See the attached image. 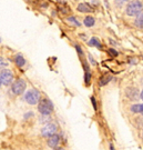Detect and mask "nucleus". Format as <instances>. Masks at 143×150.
I'll return each instance as SVG.
<instances>
[{
  "label": "nucleus",
  "mask_w": 143,
  "mask_h": 150,
  "mask_svg": "<svg viewBox=\"0 0 143 150\" xmlns=\"http://www.w3.org/2000/svg\"><path fill=\"white\" fill-rule=\"evenodd\" d=\"M143 10V5L140 0H131L125 8V13L129 17L138 16Z\"/></svg>",
  "instance_id": "obj_1"
},
{
  "label": "nucleus",
  "mask_w": 143,
  "mask_h": 150,
  "mask_svg": "<svg viewBox=\"0 0 143 150\" xmlns=\"http://www.w3.org/2000/svg\"><path fill=\"white\" fill-rule=\"evenodd\" d=\"M38 110L42 116H49L53 111V103L48 98L40 99L38 102Z\"/></svg>",
  "instance_id": "obj_2"
},
{
  "label": "nucleus",
  "mask_w": 143,
  "mask_h": 150,
  "mask_svg": "<svg viewBox=\"0 0 143 150\" xmlns=\"http://www.w3.org/2000/svg\"><path fill=\"white\" fill-rule=\"evenodd\" d=\"M25 100H26L27 103H29L31 106L37 105L38 102H39V100H40V92L37 89H30V90H28L25 93Z\"/></svg>",
  "instance_id": "obj_3"
},
{
  "label": "nucleus",
  "mask_w": 143,
  "mask_h": 150,
  "mask_svg": "<svg viewBox=\"0 0 143 150\" xmlns=\"http://www.w3.org/2000/svg\"><path fill=\"white\" fill-rule=\"evenodd\" d=\"M26 87H27V83L23 79H17V80L13 81L12 85H11V91H12L15 95L19 96V95H22V93L25 92Z\"/></svg>",
  "instance_id": "obj_4"
},
{
  "label": "nucleus",
  "mask_w": 143,
  "mask_h": 150,
  "mask_svg": "<svg viewBox=\"0 0 143 150\" xmlns=\"http://www.w3.org/2000/svg\"><path fill=\"white\" fill-rule=\"evenodd\" d=\"M0 81H1V85H5V86H9L12 83L13 81V74L12 71L9 69H2L0 71Z\"/></svg>",
  "instance_id": "obj_5"
},
{
  "label": "nucleus",
  "mask_w": 143,
  "mask_h": 150,
  "mask_svg": "<svg viewBox=\"0 0 143 150\" xmlns=\"http://www.w3.org/2000/svg\"><path fill=\"white\" fill-rule=\"evenodd\" d=\"M57 130H58V127L54 122H49L47 125H44L41 129V134L43 137H50L52 134H57Z\"/></svg>",
  "instance_id": "obj_6"
},
{
  "label": "nucleus",
  "mask_w": 143,
  "mask_h": 150,
  "mask_svg": "<svg viewBox=\"0 0 143 150\" xmlns=\"http://www.w3.org/2000/svg\"><path fill=\"white\" fill-rule=\"evenodd\" d=\"M47 144L48 146L50 147V148H57L58 145L60 144V136L57 134H52V136H50V137H48V140H47Z\"/></svg>",
  "instance_id": "obj_7"
},
{
  "label": "nucleus",
  "mask_w": 143,
  "mask_h": 150,
  "mask_svg": "<svg viewBox=\"0 0 143 150\" xmlns=\"http://www.w3.org/2000/svg\"><path fill=\"white\" fill-rule=\"evenodd\" d=\"M125 95L129 99H131V100H137L140 95H139V91L137 88H132V87H130V88H128L127 90H125Z\"/></svg>",
  "instance_id": "obj_8"
},
{
  "label": "nucleus",
  "mask_w": 143,
  "mask_h": 150,
  "mask_svg": "<svg viewBox=\"0 0 143 150\" xmlns=\"http://www.w3.org/2000/svg\"><path fill=\"white\" fill-rule=\"evenodd\" d=\"M77 10L79 12H92L93 11V7L90 4H87V2H81L77 7Z\"/></svg>",
  "instance_id": "obj_9"
},
{
  "label": "nucleus",
  "mask_w": 143,
  "mask_h": 150,
  "mask_svg": "<svg viewBox=\"0 0 143 150\" xmlns=\"http://www.w3.org/2000/svg\"><path fill=\"white\" fill-rule=\"evenodd\" d=\"M111 79H112V76L103 75L100 79H99V86H101V87L106 86V85H108V83L111 81Z\"/></svg>",
  "instance_id": "obj_10"
},
{
  "label": "nucleus",
  "mask_w": 143,
  "mask_h": 150,
  "mask_svg": "<svg viewBox=\"0 0 143 150\" xmlns=\"http://www.w3.org/2000/svg\"><path fill=\"white\" fill-rule=\"evenodd\" d=\"M83 23H85V27L91 28V27H93V26L95 25V19L93 18V17L88 16V17H85V20H83Z\"/></svg>",
  "instance_id": "obj_11"
},
{
  "label": "nucleus",
  "mask_w": 143,
  "mask_h": 150,
  "mask_svg": "<svg viewBox=\"0 0 143 150\" xmlns=\"http://www.w3.org/2000/svg\"><path fill=\"white\" fill-rule=\"evenodd\" d=\"M130 110L133 113H142L143 115V103H137V105H133L131 106Z\"/></svg>",
  "instance_id": "obj_12"
},
{
  "label": "nucleus",
  "mask_w": 143,
  "mask_h": 150,
  "mask_svg": "<svg viewBox=\"0 0 143 150\" xmlns=\"http://www.w3.org/2000/svg\"><path fill=\"white\" fill-rule=\"evenodd\" d=\"M15 62L18 67H23L25 64H26V59L22 57V54H17L16 57H15Z\"/></svg>",
  "instance_id": "obj_13"
},
{
  "label": "nucleus",
  "mask_w": 143,
  "mask_h": 150,
  "mask_svg": "<svg viewBox=\"0 0 143 150\" xmlns=\"http://www.w3.org/2000/svg\"><path fill=\"white\" fill-rule=\"evenodd\" d=\"M88 45H89V46H92V47H97V48H99V49L102 48V46H101L99 39H98V38H95V37L91 38L90 40L88 41Z\"/></svg>",
  "instance_id": "obj_14"
},
{
  "label": "nucleus",
  "mask_w": 143,
  "mask_h": 150,
  "mask_svg": "<svg viewBox=\"0 0 143 150\" xmlns=\"http://www.w3.org/2000/svg\"><path fill=\"white\" fill-rule=\"evenodd\" d=\"M134 23H135V26H137L138 28L143 29V12L139 13L138 16H137V19H135Z\"/></svg>",
  "instance_id": "obj_15"
},
{
  "label": "nucleus",
  "mask_w": 143,
  "mask_h": 150,
  "mask_svg": "<svg viewBox=\"0 0 143 150\" xmlns=\"http://www.w3.org/2000/svg\"><path fill=\"white\" fill-rule=\"evenodd\" d=\"M68 21L71 23V25H73V26H75V27H81V22L75 18V17L73 16H71L68 18Z\"/></svg>",
  "instance_id": "obj_16"
},
{
  "label": "nucleus",
  "mask_w": 143,
  "mask_h": 150,
  "mask_svg": "<svg viewBox=\"0 0 143 150\" xmlns=\"http://www.w3.org/2000/svg\"><path fill=\"white\" fill-rule=\"evenodd\" d=\"M7 66H8V62L6 61V59L4 58V57L0 56V68H5V67H7Z\"/></svg>",
  "instance_id": "obj_17"
},
{
  "label": "nucleus",
  "mask_w": 143,
  "mask_h": 150,
  "mask_svg": "<svg viewBox=\"0 0 143 150\" xmlns=\"http://www.w3.org/2000/svg\"><path fill=\"white\" fill-rule=\"evenodd\" d=\"M108 54H110V56H112V57H117V56H118V51L116 50V49L110 48L109 50H108Z\"/></svg>",
  "instance_id": "obj_18"
},
{
  "label": "nucleus",
  "mask_w": 143,
  "mask_h": 150,
  "mask_svg": "<svg viewBox=\"0 0 143 150\" xmlns=\"http://www.w3.org/2000/svg\"><path fill=\"white\" fill-rule=\"evenodd\" d=\"M91 101H92V105H93V108L97 110V103H95V99L93 97H91Z\"/></svg>",
  "instance_id": "obj_19"
},
{
  "label": "nucleus",
  "mask_w": 143,
  "mask_h": 150,
  "mask_svg": "<svg viewBox=\"0 0 143 150\" xmlns=\"http://www.w3.org/2000/svg\"><path fill=\"white\" fill-rule=\"evenodd\" d=\"M89 60H90V61H91V64H93V66H95V64H97V62H95L94 59L92 58V56H91V54H89Z\"/></svg>",
  "instance_id": "obj_20"
},
{
  "label": "nucleus",
  "mask_w": 143,
  "mask_h": 150,
  "mask_svg": "<svg viewBox=\"0 0 143 150\" xmlns=\"http://www.w3.org/2000/svg\"><path fill=\"white\" fill-rule=\"evenodd\" d=\"M30 116H33V113H32V112H28V113H26V115H25V118H29Z\"/></svg>",
  "instance_id": "obj_21"
},
{
  "label": "nucleus",
  "mask_w": 143,
  "mask_h": 150,
  "mask_svg": "<svg viewBox=\"0 0 143 150\" xmlns=\"http://www.w3.org/2000/svg\"><path fill=\"white\" fill-rule=\"evenodd\" d=\"M110 150H116V149H114V146H113V144H110Z\"/></svg>",
  "instance_id": "obj_22"
},
{
  "label": "nucleus",
  "mask_w": 143,
  "mask_h": 150,
  "mask_svg": "<svg viewBox=\"0 0 143 150\" xmlns=\"http://www.w3.org/2000/svg\"><path fill=\"white\" fill-rule=\"evenodd\" d=\"M140 98L142 99V101H143V90L141 91V92H140Z\"/></svg>",
  "instance_id": "obj_23"
},
{
  "label": "nucleus",
  "mask_w": 143,
  "mask_h": 150,
  "mask_svg": "<svg viewBox=\"0 0 143 150\" xmlns=\"http://www.w3.org/2000/svg\"><path fill=\"white\" fill-rule=\"evenodd\" d=\"M54 150H64L63 148H60V147H57V148H54Z\"/></svg>",
  "instance_id": "obj_24"
},
{
  "label": "nucleus",
  "mask_w": 143,
  "mask_h": 150,
  "mask_svg": "<svg viewBox=\"0 0 143 150\" xmlns=\"http://www.w3.org/2000/svg\"><path fill=\"white\" fill-rule=\"evenodd\" d=\"M58 1H64V0H58Z\"/></svg>",
  "instance_id": "obj_25"
},
{
  "label": "nucleus",
  "mask_w": 143,
  "mask_h": 150,
  "mask_svg": "<svg viewBox=\"0 0 143 150\" xmlns=\"http://www.w3.org/2000/svg\"><path fill=\"white\" fill-rule=\"evenodd\" d=\"M0 87H1V81H0Z\"/></svg>",
  "instance_id": "obj_26"
},
{
  "label": "nucleus",
  "mask_w": 143,
  "mask_h": 150,
  "mask_svg": "<svg viewBox=\"0 0 143 150\" xmlns=\"http://www.w3.org/2000/svg\"><path fill=\"white\" fill-rule=\"evenodd\" d=\"M0 42H1V39H0Z\"/></svg>",
  "instance_id": "obj_27"
}]
</instances>
